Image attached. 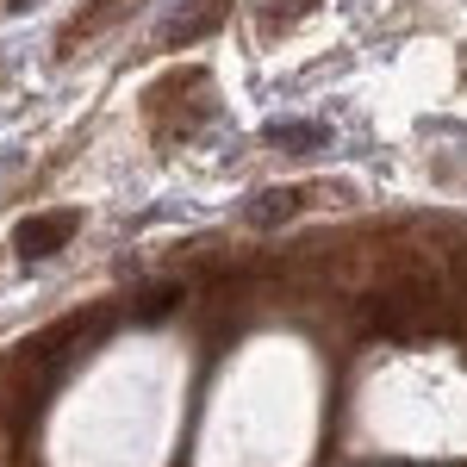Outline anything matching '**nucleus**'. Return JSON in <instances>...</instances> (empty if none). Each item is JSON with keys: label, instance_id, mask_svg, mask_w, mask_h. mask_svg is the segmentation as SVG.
I'll list each match as a JSON object with an SVG mask.
<instances>
[{"label": "nucleus", "instance_id": "1", "mask_svg": "<svg viewBox=\"0 0 467 467\" xmlns=\"http://www.w3.org/2000/svg\"><path fill=\"white\" fill-rule=\"evenodd\" d=\"M75 231V213H57V218H26L19 224V250L26 255H50L63 237Z\"/></svg>", "mask_w": 467, "mask_h": 467}]
</instances>
